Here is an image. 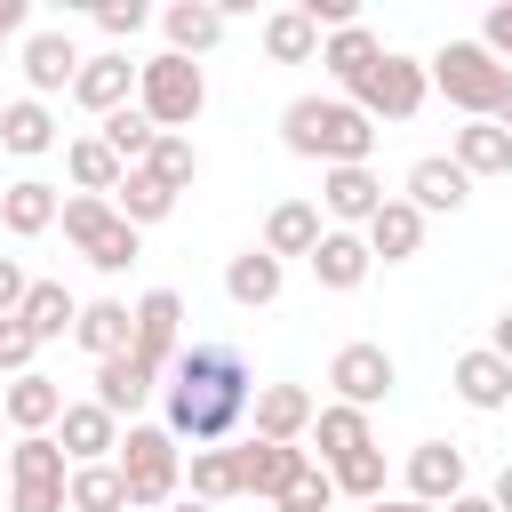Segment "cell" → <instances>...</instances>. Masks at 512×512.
<instances>
[{
	"instance_id": "cell-53",
	"label": "cell",
	"mask_w": 512,
	"mask_h": 512,
	"mask_svg": "<svg viewBox=\"0 0 512 512\" xmlns=\"http://www.w3.org/2000/svg\"><path fill=\"white\" fill-rule=\"evenodd\" d=\"M168 512H208V504H192V496H184V504H168Z\"/></svg>"
},
{
	"instance_id": "cell-26",
	"label": "cell",
	"mask_w": 512,
	"mask_h": 512,
	"mask_svg": "<svg viewBox=\"0 0 512 512\" xmlns=\"http://www.w3.org/2000/svg\"><path fill=\"white\" fill-rule=\"evenodd\" d=\"M152 392H160V376H152L136 352H112V360H96V408H112L120 424H128V416H136Z\"/></svg>"
},
{
	"instance_id": "cell-36",
	"label": "cell",
	"mask_w": 512,
	"mask_h": 512,
	"mask_svg": "<svg viewBox=\"0 0 512 512\" xmlns=\"http://www.w3.org/2000/svg\"><path fill=\"white\" fill-rule=\"evenodd\" d=\"M376 56H384V40H376L368 24H344V32H328V40H320V64H328L336 96H344V88H352V80H360V72H368Z\"/></svg>"
},
{
	"instance_id": "cell-54",
	"label": "cell",
	"mask_w": 512,
	"mask_h": 512,
	"mask_svg": "<svg viewBox=\"0 0 512 512\" xmlns=\"http://www.w3.org/2000/svg\"><path fill=\"white\" fill-rule=\"evenodd\" d=\"M0 480H8V448H0Z\"/></svg>"
},
{
	"instance_id": "cell-34",
	"label": "cell",
	"mask_w": 512,
	"mask_h": 512,
	"mask_svg": "<svg viewBox=\"0 0 512 512\" xmlns=\"http://www.w3.org/2000/svg\"><path fill=\"white\" fill-rule=\"evenodd\" d=\"M184 480H192V504H232L240 496V448L224 440V448H192V464H184Z\"/></svg>"
},
{
	"instance_id": "cell-37",
	"label": "cell",
	"mask_w": 512,
	"mask_h": 512,
	"mask_svg": "<svg viewBox=\"0 0 512 512\" xmlns=\"http://www.w3.org/2000/svg\"><path fill=\"white\" fill-rule=\"evenodd\" d=\"M112 216H120V224H136V232H144V224H168V216H176V192H168L160 176L128 168V176H120V192H112Z\"/></svg>"
},
{
	"instance_id": "cell-52",
	"label": "cell",
	"mask_w": 512,
	"mask_h": 512,
	"mask_svg": "<svg viewBox=\"0 0 512 512\" xmlns=\"http://www.w3.org/2000/svg\"><path fill=\"white\" fill-rule=\"evenodd\" d=\"M368 512H432V504H416V496H384V504H368Z\"/></svg>"
},
{
	"instance_id": "cell-29",
	"label": "cell",
	"mask_w": 512,
	"mask_h": 512,
	"mask_svg": "<svg viewBox=\"0 0 512 512\" xmlns=\"http://www.w3.org/2000/svg\"><path fill=\"white\" fill-rule=\"evenodd\" d=\"M128 336H136V320H128V304H120V296H96V304H80V320H72V344H80L88 360H112V352H128Z\"/></svg>"
},
{
	"instance_id": "cell-4",
	"label": "cell",
	"mask_w": 512,
	"mask_h": 512,
	"mask_svg": "<svg viewBox=\"0 0 512 512\" xmlns=\"http://www.w3.org/2000/svg\"><path fill=\"white\" fill-rule=\"evenodd\" d=\"M136 112L160 128V136H184L200 112H208V72L192 64V56H144L136 64Z\"/></svg>"
},
{
	"instance_id": "cell-20",
	"label": "cell",
	"mask_w": 512,
	"mask_h": 512,
	"mask_svg": "<svg viewBox=\"0 0 512 512\" xmlns=\"http://www.w3.org/2000/svg\"><path fill=\"white\" fill-rule=\"evenodd\" d=\"M56 216H64V192L56 184H40V176L0 184V232L8 240H40V232H56Z\"/></svg>"
},
{
	"instance_id": "cell-41",
	"label": "cell",
	"mask_w": 512,
	"mask_h": 512,
	"mask_svg": "<svg viewBox=\"0 0 512 512\" xmlns=\"http://www.w3.org/2000/svg\"><path fill=\"white\" fill-rule=\"evenodd\" d=\"M96 136H104V152H112L120 168H136V160L152 152V136H160V128H152V120H144L136 104H120L112 120H96Z\"/></svg>"
},
{
	"instance_id": "cell-30",
	"label": "cell",
	"mask_w": 512,
	"mask_h": 512,
	"mask_svg": "<svg viewBox=\"0 0 512 512\" xmlns=\"http://www.w3.org/2000/svg\"><path fill=\"white\" fill-rule=\"evenodd\" d=\"M448 160H456L464 176H512V136H504L496 120H464V128L448 136Z\"/></svg>"
},
{
	"instance_id": "cell-49",
	"label": "cell",
	"mask_w": 512,
	"mask_h": 512,
	"mask_svg": "<svg viewBox=\"0 0 512 512\" xmlns=\"http://www.w3.org/2000/svg\"><path fill=\"white\" fill-rule=\"evenodd\" d=\"M488 352H496V360H512V312H504V320L488 328Z\"/></svg>"
},
{
	"instance_id": "cell-39",
	"label": "cell",
	"mask_w": 512,
	"mask_h": 512,
	"mask_svg": "<svg viewBox=\"0 0 512 512\" xmlns=\"http://www.w3.org/2000/svg\"><path fill=\"white\" fill-rule=\"evenodd\" d=\"M328 480H336V496H344V504H360V512H368V504H384V480H392V472H384V448H360V456L328 464Z\"/></svg>"
},
{
	"instance_id": "cell-23",
	"label": "cell",
	"mask_w": 512,
	"mask_h": 512,
	"mask_svg": "<svg viewBox=\"0 0 512 512\" xmlns=\"http://www.w3.org/2000/svg\"><path fill=\"white\" fill-rule=\"evenodd\" d=\"M304 264H312V280H320L328 296H352V288L376 272V256H368V240H360V232H320V248H312Z\"/></svg>"
},
{
	"instance_id": "cell-15",
	"label": "cell",
	"mask_w": 512,
	"mask_h": 512,
	"mask_svg": "<svg viewBox=\"0 0 512 512\" xmlns=\"http://www.w3.org/2000/svg\"><path fill=\"white\" fill-rule=\"evenodd\" d=\"M72 104L96 112V120H112L120 104H136V56H120V48L80 56V72H72Z\"/></svg>"
},
{
	"instance_id": "cell-44",
	"label": "cell",
	"mask_w": 512,
	"mask_h": 512,
	"mask_svg": "<svg viewBox=\"0 0 512 512\" xmlns=\"http://www.w3.org/2000/svg\"><path fill=\"white\" fill-rule=\"evenodd\" d=\"M32 352H40V336L24 320H0V376H32Z\"/></svg>"
},
{
	"instance_id": "cell-50",
	"label": "cell",
	"mask_w": 512,
	"mask_h": 512,
	"mask_svg": "<svg viewBox=\"0 0 512 512\" xmlns=\"http://www.w3.org/2000/svg\"><path fill=\"white\" fill-rule=\"evenodd\" d=\"M488 120H496V128L512 136V72H504V96H496V112H488Z\"/></svg>"
},
{
	"instance_id": "cell-47",
	"label": "cell",
	"mask_w": 512,
	"mask_h": 512,
	"mask_svg": "<svg viewBox=\"0 0 512 512\" xmlns=\"http://www.w3.org/2000/svg\"><path fill=\"white\" fill-rule=\"evenodd\" d=\"M32 32V0H0V48Z\"/></svg>"
},
{
	"instance_id": "cell-3",
	"label": "cell",
	"mask_w": 512,
	"mask_h": 512,
	"mask_svg": "<svg viewBox=\"0 0 512 512\" xmlns=\"http://www.w3.org/2000/svg\"><path fill=\"white\" fill-rule=\"evenodd\" d=\"M112 464H120V480H128V512H160V504H176V488H184V448L168 440V424H120Z\"/></svg>"
},
{
	"instance_id": "cell-7",
	"label": "cell",
	"mask_w": 512,
	"mask_h": 512,
	"mask_svg": "<svg viewBox=\"0 0 512 512\" xmlns=\"http://www.w3.org/2000/svg\"><path fill=\"white\" fill-rule=\"evenodd\" d=\"M56 224H64V240H72L96 272H128V264H136V248H144V232H136V224H120V216H112V200H88V192H64V216H56Z\"/></svg>"
},
{
	"instance_id": "cell-33",
	"label": "cell",
	"mask_w": 512,
	"mask_h": 512,
	"mask_svg": "<svg viewBox=\"0 0 512 512\" xmlns=\"http://www.w3.org/2000/svg\"><path fill=\"white\" fill-rule=\"evenodd\" d=\"M64 176H72V192H88V200H112L128 168L104 152V136H72V144H64Z\"/></svg>"
},
{
	"instance_id": "cell-31",
	"label": "cell",
	"mask_w": 512,
	"mask_h": 512,
	"mask_svg": "<svg viewBox=\"0 0 512 512\" xmlns=\"http://www.w3.org/2000/svg\"><path fill=\"white\" fill-rule=\"evenodd\" d=\"M0 152H16V160L56 152V112H48L40 96H16V104L0 112Z\"/></svg>"
},
{
	"instance_id": "cell-13",
	"label": "cell",
	"mask_w": 512,
	"mask_h": 512,
	"mask_svg": "<svg viewBox=\"0 0 512 512\" xmlns=\"http://www.w3.org/2000/svg\"><path fill=\"white\" fill-rule=\"evenodd\" d=\"M312 416H320V400H312L304 384H256V400H248V440H280V448H304Z\"/></svg>"
},
{
	"instance_id": "cell-25",
	"label": "cell",
	"mask_w": 512,
	"mask_h": 512,
	"mask_svg": "<svg viewBox=\"0 0 512 512\" xmlns=\"http://www.w3.org/2000/svg\"><path fill=\"white\" fill-rule=\"evenodd\" d=\"M280 288H288V264H280V256H264V248H240V256L224 264V296H232L240 312L280 304Z\"/></svg>"
},
{
	"instance_id": "cell-24",
	"label": "cell",
	"mask_w": 512,
	"mask_h": 512,
	"mask_svg": "<svg viewBox=\"0 0 512 512\" xmlns=\"http://www.w3.org/2000/svg\"><path fill=\"white\" fill-rule=\"evenodd\" d=\"M360 240H368V256H376V264H408V256L424 248V216H416V208L392 192V200H384V208L360 224Z\"/></svg>"
},
{
	"instance_id": "cell-19",
	"label": "cell",
	"mask_w": 512,
	"mask_h": 512,
	"mask_svg": "<svg viewBox=\"0 0 512 512\" xmlns=\"http://www.w3.org/2000/svg\"><path fill=\"white\" fill-rule=\"evenodd\" d=\"M232 448H240V496H256V504H272L312 464V448H280V440H232Z\"/></svg>"
},
{
	"instance_id": "cell-14",
	"label": "cell",
	"mask_w": 512,
	"mask_h": 512,
	"mask_svg": "<svg viewBox=\"0 0 512 512\" xmlns=\"http://www.w3.org/2000/svg\"><path fill=\"white\" fill-rule=\"evenodd\" d=\"M16 64H24V88H32L40 104H48V96H72V72H80V40H72V32H56V24H40V32H24Z\"/></svg>"
},
{
	"instance_id": "cell-18",
	"label": "cell",
	"mask_w": 512,
	"mask_h": 512,
	"mask_svg": "<svg viewBox=\"0 0 512 512\" xmlns=\"http://www.w3.org/2000/svg\"><path fill=\"white\" fill-rule=\"evenodd\" d=\"M152 24H160V40H168V56H192V64H200V56L232 32V16H224L216 0H168Z\"/></svg>"
},
{
	"instance_id": "cell-35",
	"label": "cell",
	"mask_w": 512,
	"mask_h": 512,
	"mask_svg": "<svg viewBox=\"0 0 512 512\" xmlns=\"http://www.w3.org/2000/svg\"><path fill=\"white\" fill-rule=\"evenodd\" d=\"M256 40H264V56H272V64H320V32H312V16H304V8H272Z\"/></svg>"
},
{
	"instance_id": "cell-27",
	"label": "cell",
	"mask_w": 512,
	"mask_h": 512,
	"mask_svg": "<svg viewBox=\"0 0 512 512\" xmlns=\"http://www.w3.org/2000/svg\"><path fill=\"white\" fill-rule=\"evenodd\" d=\"M304 440L320 448V464H344V456L376 448V424H368V408H344V400H328V408L312 416V432H304Z\"/></svg>"
},
{
	"instance_id": "cell-16",
	"label": "cell",
	"mask_w": 512,
	"mask_h": 512,
	"mask_svg": "<svg viewBox=\"0 0 512 512\" xmlns=\"http://www.w3.org/2000/svg\"><path fill=\"white\" fill-rule=\"evenodd\" d=\"M400 200L432 224V216H456L464 200H472V176L448 160V152H424V160H408V184H400Z\"/></svg>"
},
{
	"instance_id": "cell-40",
	"label": "cell",
	"mask_w": 512,
	"mask_h": 512,
	"mask_svg": "<svg viewBox=\"0 0 512 512\" xmlns=\"http://www.w3.org/2000/svg\"><path fill=\"white\" fill-rule=\"evenodd\" d=\"M136 168L160 176L168 192H192V184H200V152H192V136H152V152H144Z\"/></svg>"
},
{
	"instance_id": "cell-6",
	"label": "cell",
	"mask_w": 512,
	"mask_h": 512,
	"mask_svg": "<svg viewBox=\"0 0 512 512\" xmlns=\"http://www.w3.org/2000/svg\"><path fill=\"white\" fill-rule=\"evenodd\" d=\"M424 72H432V88H440L464 120H488L496 96H504V72H512V64H496L480 40H448L440 56H424Z\"/></svg>"
},
{
	"instance_id": "cell-38",
	"label": "cell",
	"mask_w": 512,
	"mask_h": 512,
	"mask_svg": "<svg viewBox=\"0 0 512 512\" xmlns=\"http://www.w3.org/2000/svg\"><path fill=\"white\" fill-rule=\"evenodd\" d=\"M64 512H128V480H120V464H72V480H64Z\"/></svg>"
},
{
	"instance_id": "cell-22",
	"label": "cell",
	"mask_w": 512,
	"mask_h": 512,
	"mask_svg": "<svg viewBox=\"0 0 512 512\" xmlns=\"http://www.w3.org/2000/svg\"><path fill=\"white\" fill-rule=\"evenodd\" d=\"M0 416H8V432L24 440V432H56V416H64V384L56 376H8V392H0Z\"/></svg>"
},
{
	"instance_id": "cell-28",
	"label": "cell",
	"mask_w": 512,
	"mask_h": 512,
	"mask_svg": "<svg viewBox=\"0 0 512 512\" xmlns=\"http://www.w3.org/2000/svg\"><path fill=\"white\" fill-rule=\"evenodd\" d=\"M320 232H328V224H320V208H312V200H280V208L264 216V240H256V248L288 264V256H312V248H320Z\"/></svg>"
},
{
	"instance_id": "cell-11",
	"label": "cell",
	"mask_w": 512,
	"mask_h": 512,
	"mask_svg": "<svg viewBox=\"0 0 512 512\" xmlns=\"http://www.w3.org/2000/svg\"><path fill=\"white\" fill-rule=\"evenodd\" d=\"M384 200H392V192H384L376 168H320V200H312V208H320L328 232H360Z\"/></svg>"
},
{
	"instance_id": "cell-43",
	"label": "cell",
	"mask_w": 512,
	"mask_h": 512,
	"mask_svg": "<svg viewBox=\"0 0 512 512\" xmlns=\"http://www.w3.org/2000/svg\"><path fill=\"white\" fill-rule=\"evenodd\" d=\"M144 24H152L144 0H96V32H104V40H136Z\"/></svg>"
},
{
	"instance_id": "cell-42",
	"label": "cell",
	"mask_w": 512,
	"mask_h": 512,
	"mask_svg": "<svg viewBox=\"0 0 512 512\" xmlns=\"http://www.w3.org/2000/svg\"><path fill=\"white\" fill-rule=\"evenodd\" d=\"M272 512H336V480H328V464H304V472L272 496Z\"/></svg>"
},
{
	"instance_id": "cell-45",
	"label": "cell",
	"mask_w": 512,
	"mask_h": 512,
	"mask_svg": "<svg viewBox=\"0 0 512 512\" xmlns=\"http://www.w3.org/2000/svg\"><path fill=\"white\" fill-rule=\"evenodd\" d=\"M480 48H488V56H496V64H504V56H512V0H496V8H488V16H480Z\"/></svg>"
},
{
	"instance_id": "cell-17",
	"label": "cell",
	"mask_w": 512,
	"mask_h": 512,
	"mask_svg": "<svg viewBox=\"0 0 512 512\" xmlns=\"http://www.w3.org/2000/svg\"><path fill=\"white\" fill-rule=\"evenodd\" d=\"M48 440L64 448V464H112V448H120V416L96 408V400H64V416H56Z\"/></svg>"
},
{
	"instance_id": "cell-1",
	"label": "cell",
	"mask_w": 512,
	"mask_h": 512,
	"mask_svg": "<svg viewBox=\"0 0 512 512\" xmlns=\"http://www.w3.org/2000/svg\"><path fill=\"white\" fill-rule=\"evenodd\" d=\"M248 400H256V368L232 336H192L168 376H160V408H168V440L184 448H224L240 424H248Z\"/></svg>"
},
{
	"instance_id": "cell-2",
	"label": "cell",
	"mask_w": 512,
	"mask_h": 512,
	"mask_svg": "<svg viewBox=\"0 0 512 512\" xmlns=\"http://www.w3.org/2000/svg\"><path fill=\"white\" fill-rule=\"evenodd\" d=\"M280 144H288L296 160H320V168H368L376 120L352 112L344 96H296V104L280 112Z\"/></svg>"
},
{
	"instance_id": "cell-51",
	"label": "cell",
	"mask_w": 512,
	"mask_h": 512,
	"mask_svg": "<svg viewBox=\"0 0 512 512\" xmlns=\"http://www.w3.org/2000/svg\"><path fill=\"white\" fill-rule=\"evenodd\" d=\"M488 504H496V512H512V464L496 472V488H488Z\"/></svg>"
},
{
	"instance_id": "cell-48",
	"label": "cell",
	"mask_w": 512,
	"mask_h": 512,
	"mask_svg": "<svg viewBox=\"0 0 512 512\" xmlns=\"http://www.w3.org/2000/svg\"><path fill=\"white\" fill-rule=\"evenodd\" d=\"M440 512H496V504H488V488H464V496H456V504H440Z\"/></svg>"
},
{
	"instance_id": "cell-55",
	"label": "cell",
	"mask_w": 512,
	"mask_h": 512,
	"mask_svg": "<svg viewBox=\"0 0 512 512\" xmlns=\"http://www.w3.org/2000/svg\"><path fill=\"white\" fill-rule=\"evenodd\" d=\"M0 432H8V416H0Z\"/></svg>"
},
{
	"instance_id": "cell-5",
	"label": "cell",
	"mask_w": 512,
	"mask_h": 512,
	"mask_svg": "<svg viewBox=\"0 0 512 512\" xmlns=\"http://www.w3.org/2000/svg\"><path fill=\"white\" fill-rule=\"evenodd\" d=\"M424 96H432V72H424V56H400V48H384V56L344 88V104H352V112H368L376 128H384V120H392V128H400V120H416V112H424Z\"/></svg>"
},
{
	"instance_id": "cell-46",
	"label": "cell",
	"mask_w": 512,
	"mask_h": 512,
	"mask_svg": "<svg viewBox=\"0 0 512 512\" xmlns=\"http://www.w3.org/2000/svg\"><path fill=\"white\" fill-rule=\"evenodd\" d=\"M24 288H32V272H24L16 256H0V320H16V304H24Z\"/></svg>"
},
{
	"instance_id": "cell-9",
	"label": "cell",
	"mask_w": 512,
	"mask_h": 512,
	"mask_svg": "<svg viewBox=\"0 0 512 512\" xmlns=\"http://www.w3.org/2000/svg\"><path fill=\"white\" fill-rule=\"evenodd\" d=\"M128 320H136L128 352H136L152 376H168V360L184 352V296H176V288H144V296L128 304Z\"/></svg>"
},
{
	"instance_id": "cell-12",
	"label": "cell",
	"mask_w": 512,
	"mask_h": 512,
	"mask_svg": "<svg viewBox=\"0 0 512 512\" xmlns=\"http://www.w3.org/2000/svg\"><path fill=\"white\" fill-rule=\"evenodd\" d=\"M400 480H408L400 496H416V504H432V512H440V504H456V496L472 488V464H464V448H456V440H416Z\"/></svg>"
},
{
	"instance_id": "cell-8",
	"label": "cell",
	"mask_w": 512,
	"mask_h": 512,
	"mask_svg": "<svg viewBox=\"0 0 512 512\" xmlns=\"http://www.w3.org/2000/svg\"><path fill=\"white\" fill-rule=\"evenodd\" d=\"M64 480H72V464L48 432H24L8 448V512H64Z\"/></svg>"
},
{
	"instance_id": "cell-10",
	"label": "cell",
	"mask_w": 512,
	"mask_h": 512,
	"mask_svg": "<svg viewBox=\"0 0 512 512\" xmlns=\"http://www.w3.org/2000/svg\"><path fill=\"white\" fill-rule=\"evenodd\" d=\"M392 384H400V368H392L384 344H368V336L336 344V360H328V392H336L344 408H376V400H392Z\"/></svg>"
},
{
	"instance_id": "cell-21",
	"label": "cell",
	"mask_w": 512,
	"mask_h": 512,
	"mask_svg": "<svg viewBox=\"0 0 512 512\" xmlns=\"http://www.w3.org/2000/svg\"><path fill=\"white\" fill-rule=\"evenodd\" d=\"M448 384H456V400H464V408H480V416H496V408H512V360H496L488 344H472V352H456V368H448Z\"/></svg>"
},
{
	"instance_id": "cell-32",
	"label": "cell",
	"mask_w": 512,
	"mask_h": 512,
	"mask_svg": "<svg viewBox=\"0 0 512 512\" xmlns=\"http://www.w3.org/2000/svg\"><path fill=\"white\" fill-rule=\"evenodd\" d=\"M16 320H24L40 344H56V336H72V320H80V296H72L64 280H32V288H24V304H16Z\"/></svg>"
}]
</instances>
